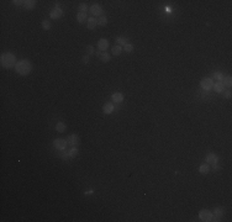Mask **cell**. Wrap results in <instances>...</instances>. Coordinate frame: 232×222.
<instances>
[{
    "label": "cell",
    "instance_id": "ac0fdd59",
    "mask_svg": "<svg viewBox=\"0 0 232 222\" xmlns=\"http://www.w3.org/2000/svg\"><path fill=\"white\" fill-rule=\"evenodd\" d=\"M199 172H200V174H207L210 172V167H209V164L207 163H204V164H201L199 167Z\"/></svg>",
    "mask_w": 232,
    "mask_h": 222
},
{
    "label": "cell",
    "instance_id": "4dcf8cb0",
    "mask_svg": "<svg viewBox=\"0 0 232 222\" xmlns=\"http://www.w3.org/2000/svg\"><path fill=\"white\" fill-rule=\"evenodd\" d=\"M13 4H14V5H16V6H23L25 1H22V0H14Z\"/></svg>",
    "mask_w": 232,
    "mask_h": 222
},
{
    "label": "cell",
    "instance_id": "30bf717a",
    "mask_svg": "<svg viewBox=\"0 0 232 222\" xmlns=\"http://www.w3.org/2000/svg\"><path fill=\"white\" fill-rule=\"evenodd\" d=\"M205 161L207 164H217V162H219V157L216 155L215 153H207L206 154V158H205Z\"/></svg>",
    "mask_w": 232,
    "mask_h": 222
},
{
    "label": "cell",
    "instance_id": "f546056e",
    "mask_svg": "<svg viewBox=\"0 0 232 222\" xmlns=\"http://www.w3.org/2000/svg\"><path fill=\"white\" fill-rule=\"evenodd\" d=\"M42 29L46 30V31L49 30V29H51V22H49L48 20H43V21H42Z\"/></svg>",
    "mask_w": 232,
    "mask_h": 222
},
{
    "label": "cell",
    "instance_id": "7a4b0ae2",
    "mask_svg": "<svg viewBox=\"0 0 232 222\" xmlns=\"http://www.w3.org/2000/svg\"><path fill=\"white\" fill-rule=\"evenodd\" d=\"M15 71H16L17 74H20V75L26 77L32 71V64H31V62L29 59H21L17 62L16 67H15Z\"/></svg>",
    "mask_w": 232,
    "mask_h": 222
},
{
    "label": "cell",
    "instance_id": "8992f818",
    "mask_svg": "<svg viewBox=\"0 0 232 222\" xmlns=\"http://www.w3.org/2000/svg\"><path fill=\"white\" fill-rule=\"evenodd\" d=\"M53 146L54 148H57L58 151H63L67 148L68 143H67V139H62V138H56L53 141Z\"/></svg>",
    "mask_w": 232,
    "mask_h": 222
},
{
    "label": "cell",
    "instance_id": "4316f807",
    "mask_svg": "<svg viewBox=\"0 0 232 222\" xmlns=\"http://www.w3.org/2000/svg\"><path fill=\"white\" fill-rule=\"evenodd\" d=\"M222 83H223V85L225 87H227V88H231V85H232V78L229 75V77H225V79L222 80Z\"/></svg>",
    "mask_w": 232,
    "mask_h": 222
},
{
    "label": "cell",
    "instance_id": "484cf974",
    "mask_svg": "<svg viewBox=\"0 0 232 222\" xmlns=\"http://www.w3.org/2000/svg\"><path fill=\"white\" fill-rule=\"evenodd\" d=\"M133 49H135V46H133L132 43H126L124 46V51L125 52H127V53L133 52Z\"/></svg>",
    "mask_w": 232,
    "mask_h": 222
},
{
    "label": "cell",
    "instance_id": "e0dca14e",
    "mask_svg": "<svg viewBox=\"0 0 232 222\" xmlns=\"http://www.w3.org/2000/svg\"><path fill=\"white\" fill-rule=\"evenodd\" d=\"M36 0H25V4H23V7L27 10H32L35 6H36Z\"/></svg>",
    "mask_w": 232,
    "mask_h": 222
},
{
    "label": "cell",
    "instance_id": "836d02e7",
    "mask_svg": "<svg viewBox=\"0 0 232 222\" xmlns=\"http://www.w3.org/2000/svg\"><path fill=\"white\" fill-rule=\"evenodd\" d=\"M225 96H226L227 99H230V98H231V91H230V90H227V91H226V94H225Z\"/></svg>",
    "mask_w": 232,
    "mask_h": 222
},
{
    "label": "cell",
    "instance_id": "4fadbf2b",
    "mask_svg": "<svg viewBox=\"0 0 232 222\" xmlns=\"http://www.w3.org/2000/svg\"><path fill=\"white\" fill-rule=\"evenodd\" d=\"M114 110H115V106H114V104L112 103H106L104 106H103V111L105 112L106 115H110V114H112Z\"/></svg>",
    "mask_w": 232,
    "mask_h": 222
},
{
    "label": "cell",
    "instance_id": "277c9868",
    "mask_svg": "<svg viewBox=\"0 0 232 222\" xmlns=\"http://www.w3.org/2000/svg\"><path fill=\"white\" fill-rule=\"evenodd\" d=\"M200 87L204 90H210L214 87V80L210 79V78H203L201 80H200Z\"/></svg>",
    "mask_w": 232,
    "mask_h": 222
},
{
    "label": "cell",
    "instance_id": "8fae6325",
    "mask_svg": "<svg viewBox=\"0 0 232 222\" xmlns=\"http://www.w3.org/2000/svg\"><path fill=\"white\" fill-rule=\"evenodd\" d=\"M95 54L99 57V59L101 62H104V63H108L110 61V58H111V56H110L108 52H95Z\"/></svg>",
    "mask_w": 232,
    "mask_h": 222
},
{
    "label": "cell",
    "instance_id": "3957f363",
    "mask_svg": "<svg viewBox=\"0 0 232 222\" xmlns=\"http://www.w3.org/2000/svg\"><path fill=\"white\" fill-rule=\"evenodd\" d=\"M199 219L203 222H211L214 220V213L209 211V210H201L199 212Z\"/></svg>",
    "mask_w": 232,
    "mask_h": 222
},
{
    "label": "cell",
    "instance_id": "5bb4252c",
    "mask_svg": "<svg viewBox=\"0 0 232 222\" xmlns=\"http://www.w3.org/2000/svg\"><path fill=\"white\" fill-rule=\"evenodd\" d=\"M111 99H112L114 103L120 104V103H122L124 101V94L122 93H114V94L111 95Z\"/></svg>",
    "mask_w": 232,
    "mask_h": 222
},
{
    "label": "cell",
    "instance_id": "603a6c76",
    "mask_svg": "<svg viewBox=\"0 0 232 222\" xmlns=\"http://www.w3.org/2000/svg\"><path fill=\"white\" fill-rule=\"evenodd\" d=\"M108 25V19H106V16H101L98 19V26H101V27H104V26H106Z\"/></svg>",
    "mask_w": 232,
    "mask_h": 222
},
{
    "label": "cell",
    "instance_id": "2e32d148",
    "mask_svg": "<svg viewBox=\"0 0 232 222\" xmlns=\"http://www.w3.org/2000/svg\"><path fill=\"white\" fill-rule=\"evenodd\" d=\"M212 88L215 89V91H216V93L221 94V93L225 91V88H226V87L223 85L222 81H217V83H215V84H214V87H212Z\"/></svg>",
    "mask_w": 232,
    "mask_h": 222
},
{
    "label": "cell",
    "instance_id": "9c48e42d",
    "mask_svg": "<svg viewBox=\"0 0 232 222\" xmlns=\"http://www.w3.org/2000/svg\"><path fill=\"white\" fill-rule=\"evenodd\" d=\"M80 139H79V136L78 135H69L68 137H67V143H68V146H72V147H76L79 145Z\"/></svg>",
    "mask_w": 232,
    "mask_h": 222
},
{
    "label": "cell",
    "instance_id": "d4e9b609",
    "mask_svg": "<svg viewBox=\"0 0 232 222\" xmlns=\"http://www.w3.org/2000/svg\"><path fill=\"white\" fill-rule=\"evenodd\" d=\"M214 78L216 81H222L223 79H225V75L221 73V72H215L214 73Z\"/></svg>",
    "mask_w": 232,
    "mask_h": 222
},
{
    "label": "cell",
    "instance_id": "1f68e13d",
    "mask_svg": "<svg viewBox=\"0 0 232 222\" xmlns=\"http://www.w3.org/2000/svg\"><path fill=\"white\" fill-rule=\"evenodd\" d=\"M86 52H88V54H94L95 53V49H94L93 46H88L86 47Z\"/></svg>",
    "mask_w": 232,
    "mask_h": 222
},
{
    "label": "cell",
    "instance_id": "6da1fadb",
    "mask_svg": "<svg viewBox=\"0 0 232 222\" xmlns=\"http://www.w3.org/2000/svg\"><path fill=\"white\" fill-rule=\"evenodd\" d=\"M17 62L19 61L16 59L15 54L9 53V52H7V53H3L1 57H0V64H1V67L5 68V69H11V68L16 67Z\"/></svg>",
    "mask_w": 232,
    "mask_h": 222
},
{
    "label": "cell",
    "instance_id": "cb8c5ba5",
    "mask_svg": "<svg viewBox=\"0 0 232 222\" xmlns=\"http://www.w3.org/2000/svg\"><path fill=\"white\" fill-rule=\"evenodd\" d=\"M78 153H79V152H78V149H77L76 147H72V148H70V149L68 151L69 158H76L77 155H78Z\"/></svg>",
    "mask_w": 232,
    "mask_h": 222
},
{
    "label": "cell",
    "instance_id": "d6a6232c",
    "mask_svg": "<svg viewBox=\"0 0 232 222\" xmlns=\"http://www.w3.org/2000/svg\"><path fill=\"white\" fill-rule=\"evenodd\" d=\"M83 62H84V63H88V62H89V56H84L83 57Z\"/></svg>",
    "mask_w": 232,
    "mask_h": 222
},
{
    "label": "cell",
    "instance_id": "7402d4cb",
    "mask_svg": "<svg viewBox=\"0 0 232 222\" xmlns=\"http://www.w3.org/2000/svg\"><path fill=\"white\" fill-rule=\"evenodd\" d=\"M77 20H78V22H80V24H83L84 21H86L88 20V19H86V13H78Z\"/></svg>",
    "mask_w": 232,
    "mask_h": 222
},
{
    "label": "cell",
    "instance_id": "9a60e30c",
    "mask_svg": "<svg viewBox=\"0 0 232 222\" xmlns=\"http://www.w3.org/2000/svg\"><path fill=\"white\" fill-rule=\"evenodd\" d=\"M86 21H88L86 22V27H88L89 30H94L98 26V20L95 17H89Z\"/></svg>",
    "mask_w": 232,
    "mask_h": 222
},
{
    "label": "cell",
    "instance_id": "5b68a950",
    "mask_svg": "<svg viewBox=\"0 0 232 222\" xmlns=\"http://www.w3.org/2000/svg\"><path fill=\"white\" fill-rule=\"evenodd\" d=\"M63 16V10L60 7V5H56V7L49 13V17L52 19V20H58V19H61Z\"/></svg>",
    "mask_w": 232,
    "mask_h": 222
},
{
    "label": "cell",
    "instance_id": "83f0119b",
    "mask_svg": "<svg viewBox=\"0 0 232 222\" xmlns=\"http://www.w3.org/2000/svg\"><path fill=\"white\" fill-rule=\"evenodd\" d=\"M78 10H79V13H86V11L89 10V7L86 6V4H79Z\"/></svg>",
    "mask_w": 232,
    "mask_h": 222
},
{
    "label": "cell",
    "instance_id": "ba28073f",
    "mask_svg": "<svg viewBox=\"0 0 232 222\" xmlns=\"http://www.w3.org/2000/svg\"><path fill=\"white\" fill-rule=\"evenodd\" d=\"M89 11L90 14L93 15V16H101V14H103V7H101L99 4H94V5H92L89 7Z\"/></svg>",
    "mask_w": 232,
    "mask_h": 222
},
{
    "label": "cell",
    "instance_id": "52a82bcc",
    "mask_svg": "<svg viewBox=\"0 0 232 222\" xmlns=\"http://www.w3.org/2000/svg\"><path fill=\"white\" fill-rule=\"evenodd\" d=\"M214 220L212 221H220V219H222V216L225 215V207L222 206H217L214 209Z\"/></svg>",
    "mask_w": 232,
    "mask_h": 222
},
{
    "label": "cell",
    "instance_id": "d6986e66",
    "mask_svg": "<svg viewBox=\"0 0 232 222\" xmlns=\"http://www.w3.org/2000/svg\"><path fill=\"white\" fill-rule=\"evenodd\" d=\"M67 130V125L63 122V121H60V122H57V125H56V131L57 132H64Z\"/></svg>",
    "mask_w": 232,
    "mask_h": 222
},
{
    "label": "cell",
    "instance_id": "ffe728a7",
    "mask_svg": "<svg viewBox=\"0 0 232 222\" xmlns=\"http://www.w3.org/2000/svg\"><path fill=\"white\" fill-rule=\"evenodd\" d=\"M115 41L117 42V45L119 46H125L126 43H128V40L126 37H124V36H119V37H116L115 38Z\"/></svg>",
    "mask_w": 232,
    "mask_h": 222
},
{
    "label": "cell",
    "instance_id": "f1b7e54d",
    "mask_svg": "<svg viewBox=\"0 0 232 222\" xmlns=\"http://www.w3.org/2000/svg\"><path fill=\"white\" fill-rule=\"evenodd\" d=\"M60 157L63 159V161H68V159H69V154H68V152H66V151L63 149V151H61Z\"/></svg>",
    "mask_w": 232,
    "mask_h": 222
},
{
    "label": "cell",
    "instance_id": "7c38bea8",
    "mask_svg": "<svg viewBox=\"0 0 232 222\" xmlns=\"http://www.w3.org/2000/svg\"><path fill=\"white\" fill-rule=\"evenodd\" d=\"M108 47H109V41L106 38H100L98 41V48H99V51H106Z\"/></svg>",
    "mask_w": 232,
    "mask_h": 222
},
{
    "label": "cell",
    "instance_id": "44dd1931",
    "mask_svg": "<svg viewBox=\"0 0 232 222\" xmlns=\"http://www.w3.org/2000/svg\"><path fill=\"white\" fill-rule=\"evenodd\" d=\"M122 49H124V48L121 47V46L116 45V46H114V47L111 48V52H112L114 56H120L121 52H122Z\"/></svg>",
    "mask_w": 232,
    "mask_h": 222
}]
</instances>
